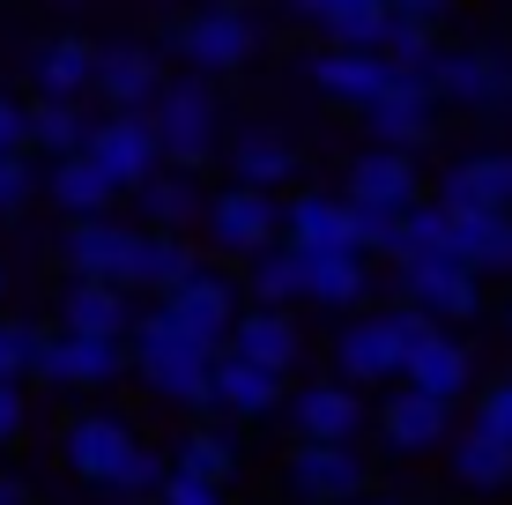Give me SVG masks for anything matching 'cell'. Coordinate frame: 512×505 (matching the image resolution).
<instances>
[{
	"mask_svg": "<svg viewBox=\"0 0 512 505\" xmlns=\"http://www.w3.org/2000/svg\"><path fill=\"white\" fill-rule=\"evenodd\" d=\"M127 364L149 379V394L179 409H208V372H216V342H201L193 327H179L164 305H149L134 320V342H127Z\"/></svg>",
	"mask_w": 512,
	"mask_h": 505,
	"instance_id": "cell-1",
	"label": "cell"
},
{
	"mask_svg": "<svg viewBox=\"0 0 512 505\" xmlns=\"http://www.w3.org/2000/svg\"><path fill=\"white\" fill-rule=\"evenodd\" d=\"M67 468H75L82 483H97V491H112V498H149L156 483L171 476V468L104 409H82L75 424H67Z\"/></svg>",
	"mask_w": 512,
	"mask_h": 505,
	"instance_id": "cell-2",
	"label": "cell"
},
{
	"mask_svg": "<svg viewBox=\"0 0 512 505\" xmlns=\"http://www.w3.org/2000/svg\"><path fill=\"white\" fill-rule=\"evenodd\" d=\"M431 335V312L401 298V312H372V320H349L342 342H334V364H342L349 387H386V379L409 372V350Z\"/></svg>",
	"mask_w": 512,
	"mask_h": 505,
	"instance_id": "cell-3",
	"label": "cell"
},
{
	"mask_svg": "<svg viewBox=\"0 0 512 505\" xmlns=\"http://www.w3.org/2000/svg\"><path fill=\"white\" fill-rule=\"evenodd\" d=\"M149 119H156V134H164V156L179 171H201L208 156H216V75H179V82H164L149 104Z\"/></svg>",
	"mask_w": 512,
	"mask_h": 505,
	"instance_id": "cell-4",
	"label": "cell"
},
{
	"mask_svg": "<svg viewBox=\"0 0 512 505\" xmlns=\"http://www.w3.org/2000/svg\"><path fill=\"white\" fill-rule=\"evenodd\" d=\"M401 268V298L423 305L431 320H475L483 312V275L461 253H423V260H394Z\"/></svg>",
	"mask_w": 512,
	"mask_h": 505,
	"instance_id": "cell-5",
	"label": "cell"
},
{
	"mask_svg": "<svg viewBox=\"0 0 512 505\" xmlns=\"http://www.w3.org/2000/svg\"><path fill=\"white\" fill-rule=\"evenodd\" d=\"M119 372H127V335H82V327L38 335V379L52 387H112Z\"/></svg>",
	"mask_w": 512,
	"mask_h": 505,
	"instance_id": "cell-6",
	"label": "cell"
},
{
	"mask_svg": "<svg viewBox=\"0 0 512 505\" xmlns=\"http://www.w3.org/2000/svg\"><path fill=\"white\" fill-rule=\"evenodd\" d=\"M82 149L112 171L119 194H134V186L164 164V134H156L149 112H104V119H90V142H82Z\"/></svg>",
	"mask_w": 512,
	"mask_h": 505,
	"instance_id": "cell-7",
	"label": "cell"
},
{
	"mask_svg": "<svg viewBox=\"0 0 512 505\" xmlns=\"http://www.w3.org/2000/svg\"><path fill=\"white\" fill-rule=\"evenodd\" d=\"M423 82H431L446 104H468V112L512 104V60L505 52H483V45H438V60H431Z\"/></svg>",
	"mask_w": 512,
	"mask_h": 505,
	"instance_id": "cell-8",
	"label": "cell"
},
{
	"mask_svg": "<svg viewBox=\"0 0 512 505\" xmlns=\"http://www.w3.org/2000/svg\"><path fill=\"white\" fill-rule=\"evenodd\" d=\"M179 60L186 67H201V75H231V67L253 60V23H245V8H223V0H208V8H193L186 23H179Z\"/></svg>",
	"mask_w": 512,
	"mask_h": 505,
	"instance_id": "cell-9",
	"label": "cell"
},
{
	"mask_svg": "<svg viewBox=\"0 0 512 505\" xmlns=\"http://www.w3.org/2000/svg\"><path fill=\"white\" fill-rule=\"evenodd\" d=\"M364 461H357V446L349 439H297L290 446V491L297 498H312V505H349V498H364Z\"/></svg>",
	"mask_w": 512,
	"mask_h": 505,
	"instance_id": "cell-10",
	"label": "cell"
},
{
	"mask_svg": "<svg viewBox=\"0 0 512 505\" xmlns=\"http://www.w3.org/2000/svg\"><path fill=\"white\" fill-rule=\"evenodd\" d=\"M208 238H216L223 253H238V260H253L260 246H275L282 238V208L268 186H223L216 201H208Z\"/></svg>",
	"mask_w": 512,
	"mask_h": 505,
	"instance_id": "cell-11",
	"label": "cell"
},
{
	"mask_svg": "<svg viewBox=\"0 0 512 505\" xmlns=\"http://www.w3.org/2000/svg\"><path fill=\"white\" fill-rule=\"evenodd\" d=\"M364 127H372L379 142H394V149H423L438 134V90L423 75H394L372 104H364Z\"/></svg>",
	"mask_w": 512,
	"mask_h": 505,
	"instance_id": "cell-12",
	"label": "cell"
},
{
	"mask_svg": "<svg viewBox=\"0 0 512 505\" xmlns=\"http://www.w3.org/2000/svg\"><path fill=\"white\" fill-rule=\"evenodd\" d=\"M394 75H401V67L386 60L379 45H327L320 60H312V82H320V97L349 104V112H364V104H372Z\"/></svg>",
	"mask_w": 512,
	"mask_h": 505,
	"instance_id": "cell-13",
	"label": "cell"
},
{
	"mask_svg": "<svg viewBox=\"0 0 512 505\" xmlns=\"http://www.w3.org/2000/svg\"><path fill=\"white\" fill-rule=\"evenodd\" d=\"M156 305H164L179 327H193L201 342H231V320H238V290H231V275H216V268H193L186 283H171Z\"/></svg>",
	"mask_w": 512,
	"mask_h": 505,
	"instance_id": "cell-14",
	"label": "cell"
},
{
	"mask_svg": "<svg viewBox=\"0 0 512 505\" xmlns=\"http://www.w3.org/2000/svg\"><path fill=\"white\" fill-rule=\"evenodd\" d=\"M379 431H386L394 454H431V446L453 439V402H438V394H423V387L401 379V387L386 394V409H379Z\"/></svg>",
	"mask_w": 512,
	"mask_h": 505,
	"instance_id": "cell-15",
	"label": "cell"
},
{
	"mask_svg": "<svg viewBox=\"0 0 512 505\" xmlns=\"http://www.w3.org/2000/svg\"><path fill=\"white\" fill-rule=\"evenodd\" d=\"M134 238H141V231L112 223V208H104V216H67V238H60V253H67V268H75V275H112V283H127Z\"/></svg>",
	"mask_w": 512,
	"mask_h": 505,
	"instance_id": "cell-16",
	"label": "cell"
},
{
	"mask_svg": "<svg viewBox=\"0 0 512 505\" xmlns=\"http://www.w3.org/2000/svg\"><path fill=\"white\" fill-rule=\"evenodd\" d=\"M275 402H282V372H275V364H253L238 350L216 357V372H208V409H223V416H268Z\"/></svg>",
	"mask_w": 512,
	"mask_h": 505,
	"instance_id": "cell-17",
	"label": "cell"
},
{
	"mask_svg": "<svg viewBox=\"0 0 512 505\" xmlns=\"http://www.w3.org/2000/svg\"><path fill=\"white\" fill-rule=\"evenodd\" d=\"M90 90L104 97V112H149L156 90H164V67H156V52H141V45H112V52H97Z\"/></svg>",
	"mask_w": 512,
	"mask_h": 505,
	"instance_id": "cell-18",
	"label": "cell"
},
{
	"mask_svg": "<svg viewBox=\"0 0 512 505\" xmlns=\"http://www.w3.org/2000/svg\"><path fill=\"white\" fill-rule=\"evenodd\" d=\"M349 194H357V201H379V208H416V201H423L416 149L379 142L372 156H357V164H349Z\"/></svg>",
	"mask_w": 512,
	"mask_h": 505,
	"instance_id": "cell-19",
	"label": "cell"
},
{
	"mask_svg": "<svg viewBox=\"0 0 512 505\" xmlns=\"http://www.w3.org/2000/svg\"><path fill=\"white\" fill-rule=\"evenodd\" d=\"M282 238L290 246H305V253H342V246H357V231H349V194H297L290 208H282Z\"/></svg>",
	"mask_w": 512,
	"mask_h": 505,
	"instance_id": "cell-20",
	"label": "cell"
},
{
	"mask_svg": "<svg viewBox=\"0 0 512 505\" xmlns=\"http://www.w3.org/2000/svg\"><path fill=\"white\" fill-rule=\"evenodd\" d=\"M231 350L253 357V364H275V372H290L297 357H305V335H297L290 305H253L231 320Z\"/></svg>",
	"mask_w": 512,
	"mask_h": 505,
	"instance_id": "cell-21",
	"label": "cell"
},
{
	"mask_svg": "<svg viewBox=\"0 0 512 505\" xmlns=\"http://www.w3.org/2000/svg\"><path fill=\"white\" fill-rule=\"evenodd\" d=\"M127 298H134V290L112 283V275H75L67 298H60V320L82 327V335H127V327H134V305Z\"/></svg>",
	"mask_w": 512,
	"mask_h": 505,
	"instance_id": "cell-22",
	"label": "cell"
},
{
	"mask_svg": "<svg viewBox=\"0 0 512 505\" xmlns=\"http://www.w3.org/2000/svg\"><path fill=\"white\" fill-rule=\"evenodd\" d=\"M357 424H364V402H357L349 379H320V387H305L290 402V431L297 439H357Z\"/></svg>",
	"mask_w": 512,
	"mask_h": 505,
	"instance_id": "cell-23",
	"label": "cell"
},
{
	"mask_svg": "<svg viewBox=\"0 0 512 505\" xmlns=\"http://www.w3.org/2000/svg\"><path fill=\"white\" fill-rule=\"evenodd\" d=\"M438 201L446 208H512V149L461 156V164L438 179Z\"/></svg>",
	"mask_w": 512,
	"mask_h": 505,
	"instance_id": "cell-24",
	"label": "cell"
},
{
	"mask_svg": "<svg viewBox=\"0 0 512 505\" xmlns=\"http://www.w3.org/2000/svg\"><path fill=\"white\" fill-rule=\"evenodd\" d=\"M193 268H201V253L186 246V231H149V223H141L134 260H127V290H156V298H164V290L186 283Z\"/></svg>",
	"mask_w": 512,
	"mask_h": 505,
	"instance_id": "cell-25",
	"label": "cell"
},
{
	"mask_svg": "<svg viewBox=\"0 0 512 505\" xmlns=\"http://www.w3.org/2000/svg\"><path fill=\"white\" fill-rule=\"evenodd\" d=\"M453 246L475 275H512V208H453Z\"/></svg>",
	"mask_w": 512,
	"mask_h": 505,
	"instance_id": "cell-26",
	"label": "cell"
},
{
	"mask_svg": "<svg viewBox=\"0 0 512 505\" xmlns=\"http://www.w3.org/2000/svg\"><path fill=\"white\" fill-rule=\"evenodd\" d=\"M305 298L327 305V312L364 305V298H372V268H364V253H357V246H342V253H305Z\"/></svg>",
	"mask_w": 512,
	"mask_h": 505,
	"instance_id": "cell-27",
	"label": "cell"
},
{
	"mask_svg": "<svg viewBox=\"0 0 512 505\" xmlns=\"http://www.w3.org/2000/svg\"><path fill=\"white\" fill-rule=\"evenodd\" d=\"M401 379H409V387H423V394H438V402H461L468 379H475V357H468L453 335H438V327H431V335L409 350V372H401Z\"/></svg>",
	"mask_w": 512,
	"mask_h": 505,
	"instance_id": "cell-28",
	"label": "cell"
},
{
	"mask_svg": "<svg viewBox=\"0 0 512 505\" xmlns=\"http://www.w3.org/2000/svg\"><path fill=\"white\" fill-rule=\"evenodd\" d=\"M30 82H38V97H82L97 82V45L90 38H45L30 52Z\"/></svg>",
	"mask_w": 512,
	"mask_h": 505,
	"instance_id": "cell-29",
	"label": "cell"
},
{
	"mask_svg": "<svg viewBox=\"0 0 512 505\" xmlns=\"http://www.w3.org/2000/svg\"><path fill=\"white\" fill-rule=\"evenodd\" d=\"M52 201L67 208V216H104V208H112V171L97 164L90 149H67V156H52V186H45Z\"/></svg>",
	"mask_w": 512,
	"mask_h": 505,
	"instance_id": "cell-30",
	"label": "cell"
},
{
	"mask_svg": "<svg viewBox=\"0 0 512 505\" xmlns=\"http://www.w3.org/2000/svg\"><path fill=\"white\" fill-rule=\"evenodd\" d=\"M134 201H141V223H149V231H186L193 216H208V201L193 194V179H186L179 164H171V171L156 164L149 179L134 186Z\"/></svg>",
	"mask_w": 512,
	"mask_h": 505,
	"instance_id": "cell-31",
	"label": "cell"
},
{
	"mask_svg": "<svg viewBox=\"0 0 512 505\" xmlns=\"http://www.w3.org/2000/svg\"><path fill=\"white\" fill-rule=\"evenodd\" d=\"M453 476H461L468 491H512V439L468 424L461 439H453Z\"/></svg>",
	"mask_w": 512,
	"mask_h": 505,
	"instance_id": "cell-32",
	"label": "cell"
},
{
	"mask_svg": "<svg viewBox=\"0 0 512 505\" xmlns=\"http://www.w3.org/2000/svg\"><path fill=\"white\" fill-rule=\"evenodd\" d=\"M231 171L245 186H282L297 171V149H290V134H275V127H253V134H238L231 142Z\"/></svg>",
	"mask_w": 512,
	"mask_h": 505,
	"instance_id": "cell-33",
	"label": "cell"
},
{
	"mask_svg": "<svg viewBox=\"0 0 512 505\" xmlns=\"http://www.w3.org/2000/svg\"><path fill=\"white\" fill-rule=\"evenodd\" d=\"M423 253H461L453 246V208L446 201H416L394 223V260H423Z\"/></svg>",
	"mask_w": 512,
	"mask_h": 505,
	"instance_id": "cell-34",
	"label": "cell"
},
{
	"mask_svg": "<svg viewBox=\"0 0 512 505\" xmlns=\"http://www.w3.org/2000/svg\"><path fill=\"white\" fill-rule=\"evenodd\" d=\"M312 23L327 30V45H379L394 23V0H327Z\"/></svg>",
	"mask_w": 512,
	"mask_h": 505,
	"instance_id": "cell-35",
	"label": "cell"
},
{
	"mask_svg": "<svg viewBox=\"0 0 512 505\" xmlns=\"http://www.w3.org/2000/svg\"><path fill=\"white\" fill-rule=\"evenodd\" d=\"M253 298L260 305L305 298V246H260L253 253Z\"/></svg>",
	"mask_w": 512,
	"mask_h": 505,
	"instance_id": "cell-36",
	"label": "cell"
},
{
	"mask_svg": "<svg viewBox=\"0 0 512 505\" xmlns=\"http://www.w3.org/2000/svg\"><path fill=\"white\" fill-rule=\"evenodd\" d=\"M171 468H186V476H201V483H231L238 476V446L223 439L216 424H193L179 439V454H171Z\"/></svg>",
	"mask_w": 512,
	"mask_h": 505,
	"instance_id": "cell-37",
	"label": "cell"
},
{
	"mask_svg": "<svg viewBox=\"0 0 512 505\" xmlns=\"http://www.w3.org/2000/svg\"><path fill=\"white\" fill-rule=\"evenodd\" d=\"M90 142V119L75 112V97H38V112H30V149L45 156H67Z\"/></svg>",
	"mask_w": 512,
	"mask_h": 505,
	"instance_id": "cell-38",
	"label": "cell"
},
{
	"mask_svg": "<svg viewBox=\"0 0 512 505\" xmlns=\"http://www.w3.org/2000/svg\"><path fill=\"white\" fill-rule=\"evenodd\" d=\"M379 52L401 67V75H431V60H438V23H423V15H394L386 23V38Z\"/></svg>",
	"mask_w": 512,
	"mask_h": 505,
	"instance_id": "cell-39",
	"label": "cell"
},
{
	"mask_svg": "<svg viewBox=\"0 0 512 505\" xmlns=\"http://www.w3.org/2000/svg\"><path fill=\"white\" fill-rule=\"evenodd\" d=\"M394 223H401V208H379V201H357V194H349V231H357V253H394Z\"/></svg>",
	"mask_w": 512,
	"mask_h": 505,
	"instance_id": "cell-40",
	"label": "cell"
},
{
	"mask_svg": "<svg viewBox=\"0 0 512 505\" xmlns=\"http://www.w3.org/2000/svg\"><path fill=\"white\" fill-rule=\"evenodd\" d=\"M38 372V327L30 320H0V379Z\"/></svg>",
	"mask_w": 512,
	"mask_h": 505,
	"instance_id": "cell-41",
	"label": "cell"
},
{
	"mask_svg": "<svg viewBox=\"0 0 512 505\" xmlns=\"http://www.w3.org/2000/svg\"><path fill=\"white\" fill-rule=\"evenodd\" d=\"M38 194V171H30L23 149H0V216H15V208H30Z\"/></svg>",
	"mask_w": 512,
	"mask_h": 505,
	"instance_id": "cell-42",
	"label": "cell"
},
{
	"mask_svg": "<svg viewBox=\"0 0 512 505\" xmlns=\"http://www.w3.org/2000/svg\"><path fill=\"white\" fill-rule=\"evenodd\" d=\"M156 505H223V483H201V476H186V468H171V476L156 483Z\"/></svg>",
	"mask_w": 512,
	"mask_h": 505,
	"instance_id": "cell-43",
	"label": "cell"
},
{
	"mask_svg": "<svg viewBox=\"0 0 512 505\" xmlns=\"http://www.w3.org/2000/svg\"><path fill=\"white\" fill-rule=\"evenodd\" d=\"M475 424L498 431V439H512V372L498 379V387H483V402H475Z\"/></svg>",
	"mask_w": 512,
	"mask_h": 505,
	"instance_id": "cell-44",
	"label": "cell"
},
{
	"mask_svg": "<svg viewBox=\"0 0 512 505\" xmlns=\"http://www.w3.org/2000/svg\"><path fill=\"white\" fill-rule=\"evenodd\" d=\"M0 149H30V112L15 97H0Z\"/></svg>",
	"mask_w": 512,
	"mask_h": 505,
	"instance_id": "cell-45",
	"label": "cell"
},
{
	"mask_svg": "<svg viewBox=\"0 0 512 505\" xmlns=\"http://www.w3.org/2000/svg\"><path fill=\"white\" fill-rule=\"evenodd\" d=\"M23 439V394H15V379H0V446Z\"/></svg>",
	"mask_w": 512,
	"mask_h": 505,
	"instance_id": "cell-46",
	"label": "cell"
},
{
	"mask_svg": "<svg viewBox=\"0 0 512 505\" xmlns=\"http://www.w3.org/2000/svg\"><path fill=\"white\" fill-rule=\"evenodd\" d=\"M394 15H423V23H446L453 0H394Z\"/></svg>",
	"mask_w": 512,
	"mask_h": 505,
	"instance_id": "cell-47",
	"label": "cell"
},
{
	"mask_svg": "<svg viewBox=\"0 0 512 505\" xmlns=\"http://www.w3.org/2000/svg\"><path fill=\"white\" fill-rule=\"evenodd\" d=\"M290 8H305V15H320V8H327V0H290Z\"/></svg>",
	"mask_w": 512,
	"mask_h": 505,
	"instance_id": "cell-48",
	"label": "cell"
},
{
	"mask_svg": "<svg viewBox=\"0 0 512 505\" xmlns=\"http://www.w3.org/2000/svg\"><path fill=\"white\" fill-rule=\"evenodd\" d=\"M0 298H8V260H0Z\"/></svg>",
	"mask_w": 512,
	"mask_h": 505,
	"instance_id": "cell-49",
	"label": "cell"
},
{
	"mask_svg": "<svg viewBox=\"0 0 512 505\" xmlns=\"http://www.w3.org/2000/svg\"><path fill=\"white\" fill-rule=\"evenodd\" d=\"M364 505H401V498H364Z\"/></svg>",
	"mask_w": 512,
	"mask_h": 505,
	"instance_id": "cell-50",
	"label": "cell"
},
{
	"mask_svg": "<svg viewBox=\"0 0 512 505\" xmlns=\"http://www.w3.org/2000/svg\"><path fill=\"white\" fill-rule=\"evenodd\" d=\"M223 8H253V0H223Z\"/></svg>",
	"mask_w": 512,
	"mask_h": 505,
	"instance_id": "cell-51",
	"label": "cell"
}]
</instances>
